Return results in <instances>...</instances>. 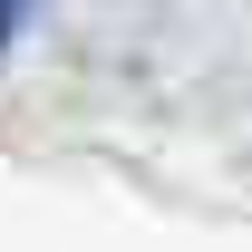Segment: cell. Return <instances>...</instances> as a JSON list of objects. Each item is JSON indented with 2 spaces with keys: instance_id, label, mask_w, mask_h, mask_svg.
Here are the masks:
<instances>
[{
  "instance_id": "cell-1",
  "label": "cell",
  "mask_w": 252,
  "mask_h": 252,
  "mask_svg": "<svg viewBox=\"0 0 252 252\" xmlns=\"http://www.w3.org/2000/svg\"><path fill=\"white\" fill-rule=\"evenodd\" d=\"M30 20H39V0H0V59L30 39Z\"/></svg>"
}]
</instances>
